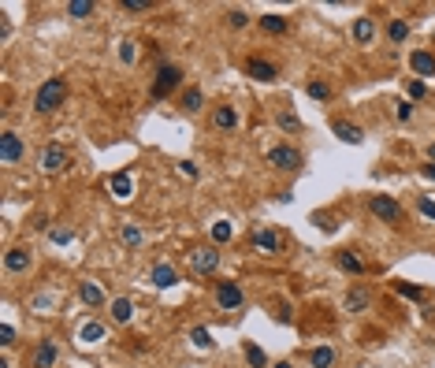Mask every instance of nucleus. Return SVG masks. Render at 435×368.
I'll use <instances>...</instances> for the list:
<instances>
[{"label":"nucleus","mask_w":435,"mask_h":368,"mask_svg":"<svg viewBox=\"0 0 435 368\" xmlns=\"http://www.w3.org/2000/svg\"><path fill=\"white\" fill-rule=\"evenodd\" d=\"M63 101H68V79H63V74H49V79L34 90V115L60 112Z\"/></svg>","instance_id":"1"},{"label":"nucleus","mask_w":435,"mask_h":368,"mask_svg":"<svg viewBox=\"0 0 435 368\" xmlns=\"http://www.w3.org/2000/svg\"><path fill=\"white\" fill-rule=\"evenodd\" d=\"M182 71L179 63H157V71H153V86H149V97L153 101H168V97H175V90L182 86Z\"/></svg>","instance_id":"2"},{"label":"nucleus","mask_w":435,"mask_h":368,"mask_svg":"<svg viewBox=\"0 0 435 368\" xmlns=\"http://www.w3.org/2000/svg\"><path fill=\"white\" fill-rule=\"evenodd\" d=\"M264 164L283 171V175H294V171H301V164H306V157H301V149H294L290 142H279V145H268Z\"/></svg>","instance_id":"3"},{"label":"nucleus","mask_w":435,"mask_h":368,"mask_svg":"<svg viewBox=\"0 0 435 368\" xmlns=\"http://www.w3.org/2000/svg\"><path fill=\"white\" fill-rule=\"evenodd\" d=\"M368 212H372L379 223H390V227H398L402 220H406L402 201L390 198V193H368Z\"/></svg>","instance_id":"4"},{"label":"nucleus","mask_w":435,"mask_h":368,"mask_svg":"<svg viewBox=\"0 0 435 368\" xmlns=\"http://www.w3.org/2000/svg\"><path fill=\"white\" fill-rule=\"evenodd\" d=\"M212 301H216L220 312H238L246 305V290H242V283H235V279H216Z\"/></svg>","instance_id":"5"},{"label":"nucleus","mask_w":435,"mask_h":368,"mask_svg":"<svg viewBox=\"0 0 435 368\" xmlns=\"http://www.w3.org/2000/svg\"><path fill=\"white\" fill-rule=\"evenodd\" d=\"M249 250L260 253V257H276V253H283V234L268 223L253 227V231H249Z\"/></svg>","instance_id":"6"},{"label":"nucleus","mask_w":435,"mask_h":368,"mask_svg":"<svg viewBox=\"0 0 435 368\" xmlns=\"http://www.w3.org/2000/svg\"><path fill=\"white\" fill-rule=\"evenodd\" d=\"M187 264H190V272L198 275V279H205V275H216V272H220V250H216V246H205V250H193V253L187 257Z\"/></svg>","instance_id":"7"},{"label":"nucleus","mask_w":435,"mask_h":368,"mask_svg":"<svg viewBox=\"0 0 435 368\" xmlns=\"http://www.w3.org/2000/svg\"><path fill=\"white\" fill-rule=\"evenodd\" d=\"M71 164V157H68V149L56 145V142H45L41 145V153H38V168L45 171V175H56V171H63Z\"/></svg>","instance_id":"8"},{"label":"nucleus","mask_w":435,"mask_h":368,"mask_svg":"<svg viewBox=\"0 0 435 368\" xmlns=\"http://www.w3.org/2000/svg\"><path fill=\"white\" fill-rule=\"evenodd\" d=\"M23 157H26V142H23V138H19L15 131H4V134H0V164H4V168H15Z\"/></svg>","instance_id":"9"},{"label":"nucleus","mask_w":435,"mask_h":368,"mask_svg":"<svg viewBox=\"0 0 435 368\" xmlns=\"http://www.w3.org/2000/svg\"><path fill=\"white\" fill-rule=\"evenodd\" d=\"M209 123H212V131H216V134H235V131H238V123H242V115H238V108H235V104H216V108H212V115H209Z\"/></svg>","instance_id":"10"},{"label":"nucleus","mask_w":435,"mask_h":368,"mask_svg":"<svg viewBox=\"0 0 435 368\" xmlns=\"http://www.w3.org/2000/svg\"><path fill=\"white\" fill-rule=\"evenodd\" d=\"M30 268H34V250H30V246H12V250L4 253V272L8 275H26Z\"/></svg>","instance_id":"11"},{"label":"nucleus","mask_w":435,"mask_h":368,"mask_svg":"<svg viewBox=\"0 0 435 368\" xmlns=\"http://www.w3.org/2000/svg\"><path fill=\"white\" fill-rule=\"evenodd\" d=\"M60 361V342L56 339H41L30 353V368H56Z\"/></svg>","instance_id":"12"},{"label":"nucleus","mask_w":435,"mask_h":368,"mask_svg":"<svg viewBox=\"0 0 435 368\" xmlns=\"http://www.w3.org/2000/svg\"><path fill=\"white\" fill-rule=\"evenodd\" d=\"M335 268L346 272V275H365L368 272L361 250H350V246H346V250H335Z\"/></svg>","instance_id":"13"},{"label":"nucleus","mask_w":435,"mask_h":368,"mask_svg":"<svg viewBox=\"0 0 435 368\" xmlns=\"http://www.w3.org/2000/svg\"><path fill=\"white\" fill-rule=\"evenodd\" d=\"M246 74L253 82H276L279 79V67L271 60H264V56H249L246 60Z\"/></svg>","instance_id":"14"},{"label":"nucleus","mask_w":435,"mask_h":368,"mask_svg":"<svg viewBox=\"0 0 435 368\" xmlns=\"http://www.w3.org/2000/svg\"><path fill=\"white\" fill-rule=\"evenodd\" d=\"M149 283H153L157 290H171L179 283V268L168 264V261H157L153 268H149Z\"/></svg>","instance_id":"15"},{"label":"nucleus","mask_w":435,"mask_h":368,"mask_svg":"<svg viewBox=\"0 0 435 368\" xmlns=\"http://www.w3.org/2000/svg\"><path fill=\"white\" fill-rule=\"evenodd\" d=\"M409 71L417 74L420 82L435 79V56H432L428 49H413V52H409Z\"/></svg>","instance_id":"16"},{"label":"nucleus","mask_w":435,"mask_h":368,"mask_svg":"<svg viewBox=\"0 0 435 368\" xmlns=\"http://www.w3.org/2000/svg\"><path fill=\"white\" fill-rule=\"evenodd\" d=\"M376 34H379V26H376L372 15H357L354 23H350V38L357 41V45H372Z\"/></svg>","instance_id":"17"},{"label":"nucleus","mask_w":435,"mask_h":368,"mask_svg":"<svg viewBox=\"0 0 435 368\" xmlns=\"http://www.w3.org/2000/svg\"><path fill=\"white\" fill-rule=\"evenodd\" d=\"M331 134L339 138V142H346V145H361V142H365V131H361V127L350 123V119H339V115L331 119Z\"/></svg>","instance_id":"18"},{"label":"nucleus","mask_w":435,"mask_h":368,"mask_svg":"<svg viewBox=\"0 0 435 368\" xmlns=\"http://www.w3.org/2000/svg\"><path fill=\"white\" fill-rule=\"evenodd\" d=\"M205 108V90L201 86H187V90L179 93V112L182 115H198Z\"/></svg>","instance_id":"19"},{"label":"nucleus","mask_w":435,"mask_h":368,"mask_svg":"<svg viewBox=\"0 0 435 368\" xmlns=\"http://www.w3.org/2000/svg\"><path fill=\"white\" fill-rule=\"evenodd\" d=\"M368 305H372V294H368V287H350L346 290V298H342V312H365Z\"/></svg>","instance_id":"20"},{"label":"nucleus","mask_w":435,"mask_h":368,"mask_svg":"<svg viewBox=\"0 0 435 368\" xmlns=\"http://www.w3.org/2000/svg\"><path fill=\"white\" fill-rule=\"evenodd\" d=\"M108 317H112V323H119V328H123V323L134 320V301L123 298V294L112 298V301H108Z\"/></svg>","instance_id":"21"},{"label":"nucleus","mask_w":435,"mask_h":368,"mask_svg":"<svg viewBox=\"0 0 435 368\" xmlns=\"http://www.w3.org/2000/svg\"><path fill=\"white\" fill-rule=\"evenodd\" d=\"M108 190H112L116 201H130V198H134V179H130V171H116V175L108 179Z\"/></svg>","instance_id":"22"},{"label":"nucleus","mask_w":435,"mask_h":368,"mask_svg":"<svg viewBox=\"0 0 435 368\" xmlns=\"http://www.w3.org/2000/svg\"><path fill=\"white\" fill-rule=\"evenodd\" d=\"M79 298H82L86 309H101L104 305V290H101V283H93V279H82L79 283Z\"/></svg>","instance_id":"23"},{"label":"nucleus","mask_w":435,"mask_h":368,"mask_svg":"<svg viewBox=\"0 0 435 368\" xmlns=\"http://www.w3.org/2000/svg\"><path fill=\"white\" fill-rule=\"evenodd\" d=\"M306 93H309V101H317V104H331L335 101V86L324 82V79H309Z\"/></svg>","instance_id":"24"},{"label":"nucleus","mask_w":435,"mask_h":368,"mask_svg":"<svg viewBox=\"0 0 435 368\" xmlns=\"http://www.w3.org/2000/svg\"><path fill=\"white\" fill-rule=\"evenodd\" d=\"M104 335H108V328L101 320H86L82 328H79V342L82 346H97V342H104Z\"/></svg>","instance_id":"25"},{"label":"nucleus","mask_w":435,"mask_h":368,"mask_svg":"<svg viewBox=\"0 0 435 368\" xmlns=\"http://www.w3.org/2000/svg\"><path fill=\"white\" fill-rule=\"evenodd\" d=\"M119 242H123L127 250H138V246H145V231H141L134 220H127L123 227H119Z\"/></svg>","instance_id":"26"},{"label":"nucleus","mask_w":435,"mask_h":368,"mask_svg":"<svg viewBox=\"0 0 435 368\" xmlns=\"http://www.w3.org/2000/svg\"><path fill=\"white\" fill-rule=\"evenodd\" d=\"M257 26L264 30V34H287V30H290V19L268 12V15H257Z\"/></svg>","instance_id":"27"},{"label":"nucleus","mask_w":435,"mask_h":368,"mask_svg":"<svg viewBox=\"0 0 435 368\" xmlns=\"http://www.w3.org/2000/svg\"><path fill=\"white\" fill-rule=\"evenodd\" d=\"M335 361H339V350H335V346H317V350L309 353V365L313 368H335Z\"/></svg>","instance_id":"28"},{"label":"nucleus","mask_w":435,"mask_h":368,"mask_svg":"<svg viewBox=\"0 0 435 368\" xmlns=\"http://www.w3.org/2000/svg\"><path fill=\"white\" fill-rule=\"evenodd\" d=\"M409 38H413V26L406 23V19H390L387 23V41L390 45H406Z\"/></svg>","instance_id":"29"},{"label":"nucleus","mask_w":435,"mask_h":368,"mask_svg":"<svg viewBox=\"0 0 435 368\" xmlns=\"http://www.w3.org/2000/svg\"><path fill=\"white\" fill-rule=\"evenodd\" d=\"M276 127L283 134H301V119H298V112H290V108H279L276 112Z\"/></svg>","instance_id":"30"},{"label":"nucleus","mask_w":435,"mask_h":368,"mask_svg":"<svg viewBox=\"0 0 435 368\" xmlns=\"http://www.w3.org/2000/svg\"><path fill=\"white\" fill-rule=\"evenodd\" d=\"M242 350H246V365L249 368H271V361H268V353L260 350L257 342H242Z\"/></svg>","instance_id":"31"},{"label":"nucleus","mask_w":435,"mask_h":368,"mask_svg":"<svg viewBox=\"0 0 435 368\" xmlns=\"http://www.w3.org/2000/svg\"><path fill=\"white\" fill-rule=\"evenodd\" d=\"M71 19H90L93 12H97V4L93 0H68V8H63Z\"/></svg>","instance_id":"32"},{"label":"nucleus","mask_w":435,"mask_h":368,"mask_svg":"<svg viewBox=\"0 0 435 368\" xmlns=\"http://www.w3.org/2000/svg\"><path fill=\"white\" fill-rule=\"evenodd\" d=\"M395 294H402V298H409V301H424V287H417V283H406V279H395Z\"/></svg>","instance_id":"33"},{"label":"nucleus","mask_w":435,"mask_h":368,"mask_svg":"<svg viewBox=\"0 0 435 368\" xmlns=\"http://www.w3.org/2000/svg\"><path fill=\"white\" fill-rule=\"evenodd\" d=\"M231 238H235L231 220H216L212 223V246H223V242H231Z\"/></svg>","instance_id":"34"},{"label":"nucleus","mask_w":435,"mask_h":368,"mask_svg":"<svg viewBox=\"0 0 435 368\" xmlns=\"http://www.w3.org/2000/svg\"><path fill=\"white\" fill-rule=\"evenodd\" d=\"M190 342L198 346V350H212V346H216V342H212V331L201 328V323H198V328H190Z\"/></svg>","instance_id":"35"},{"label":"nucleus","mask_w":435,"mask_h":368,"mask_svg":"<svg viewBox=\"0 0 435 368\" xmlns=\"http://www.w3.org/2000/svg\"><path fill=\"white\" fill-rule=\"evenodd\" d=\"M227 26H231V30H246L249 26V12H246V8H227Z\"/></svg>","instance_id":"36"},{"label":"nucleus","mask_w":435,"mask_h":368,"mask_svg":"<svg viewBox=\"0 0 435 368\" xmlns=\"http://www.w3.org/2000/svg\"><path fill=\"white\" fill-rule=\"evenodd\" d=\"M49 242L71 246V242H74V231H71V227H52V231H49Z\"/></svg>","instance_id":"37"},{"label":"nucleus","mask_w":435,"mask_h":368,"mask_svg":"<svg viewBox=\"0 0 435 368\" xmlns=\"http://www.w3.org/2000/svg\"><path fill=\"white\" fill-rule=\"evenodd\" d=\"M406 93H409V101H424V97H428V82L409 79V82H406Z\"/></svg>","instance_id":"38"},{"label":"nucleus","mask_w":435,"mask_h":368,"mask_svg":"<svg viewBox=\"0 0 435 368\" xmlns=\"http://www.w3.org/2000/svg\"><path fill=\"white\" fill-rule=\"evenodd\" d=\"M119 60H123V63H127V67H130V63H134V60H138V41H130V38H127V41H123V45H119Z\"/></svg>","instance_id":"39"},{"label":"nucleus","mask_w":435,"mask_h":368,"mask_svg":"<svg viewBox=\"0 0 435 368\" xmlns=\"http://www.w3.org/2000/svg\"><path fill=\"white\" fill-rule=\"evenodd\" d=\"M417 212L424 216V220H432V223H435V201L428 198V193H420V198H417Z\"/></svg>","instance_id":"40"},{"label":"nucleus","mask_w":435,"mask_h":368,"mask_svg":"<svg viewBox=\"0 0 435 368\" xmlns=\"http://www.w3.org/2000/svg\"><path fill=\"white\" fill-rule=\"evenodd\" d=\"M313 223H317L324 234H331L335 227H339V223H335V216H331V212H317V216H313Z\"/></svg>","instance_id":"41"},{"label":"nucleus","mask_w":435,"mask_h":368,"mask_svg":"<svg viewBox=\"0 0 435 368\" xmlns=\"http://www.w3.org/2000/svg\"><path fill=\"white\" fill-rule=\"evenodd\" d=\"M119 8H123V12H149V8H153V0H116Z\"/></svg>","instance_id":"42"},{"label":"nucleus","mask_w":435,"mask_h":368,"mask_svg":"<svg viewBox=\"0 0 435 368\" xmlns=\"http://www.w3.org/2000/svg\"><path fill=\"white\" fill-rule=\"evenodd\" d=\"M395 119L398 123H409L413 119V101H395Z\"/></svg>","instance_id":"43"},{"label":"nucleus","mask_w":435,"mask_h":368,"mask_svg":"<svg viewBox=\"0 0 435 368\" xmlns=\"http://www.w3.org/2000/svg\"><path fill=\"white\" fill-rule=\"evenodd\" d=\"M0 346H4V350H8V346H15V328H12V323H0Z\"/></svg>","instance_id":"44"},{"label":"nucleus","mask_w":435,"mask_h":368,"mask_svg":"<svg viewBox=\"0 0 435 368\" xmlns=\"http://www.w3.org/2000/svg\"><path fill=\"white\" fill-rule=\"evenodd\" d=\"M179 171H182V175H187V179H198V175H201L193 160H179Z\"/></svg>","instance_id":"45"},{"label":"nucleus","mask_w":435,"mask_h":368,"mask_svg":"<svg viewBox=\"0 0 435 368\" xmlns=\"http://www.w3.org/2000/svg\"><path fill=\"white\" fill-rule=\"evenodd\" d=\"M8 38H12V19L0 12V41H8Z\"/></svg>","instance_id":"46"},{"label":"nucleus","mask_w":435,"mask_h":368,"mask_svg":"<svg viewBox=\"0 0 435 368\" xmlns=\"http://www.w3.org/2000/svg\"><path fill=\"white\" fill-rule=\"evenodd\" d=\"M276 320H279V323H290V305H287V301H279V312H276Z\"/></svg>","instance_id":"47"},{"label":"nucleus","mask_w":435,"mask_h":368,"mask_svg":"<svg viewBox=\"0 0 435 368\" xmlns=\"http://www.w3.org/2000/svg\"><path fill=\"white\" fill-rule=\"evenodd\" d=\"M420 175L435 182V164H432V160H428V164H420Z\"/></svg>","instance_id":"48"},{"label":"nucleus","mask_w":435,"mask_h":368,"mask_svg":"<svg viewBox=\"0 0 435 368\" xmlns=\"http://www.w3.org/2000/svg\"><path fill=\"white\" fill-rule=\"evenodd\" d=\"M428 160H432V164H435V142H428Z\"/></svg>","instance_id":"49"},{"label":"nucleus","mask_w":435,"mask_h":368,"mask_svg":"<svg viewBox=\"0 0 435 368\" xmlns=\"http://www.w3.org/2000/svg\"><path fill=\"white\" fill-rule=\"evenodd\" d=\"M271 368H294V365H290V361H276V365H271Z\"/></svg>","instance_id":"50"}]
</instances>
